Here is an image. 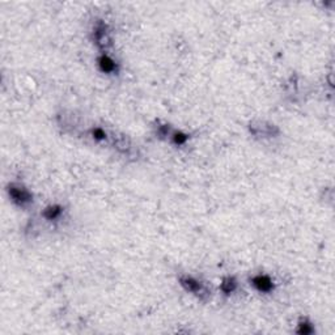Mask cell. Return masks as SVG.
I'll return each instance as SVG.
<instances>
[{
	"mask_svg": "<svg viewBox=\"0 0 335 335\" xmlns=\"http://www.w3.org/2000/svg\"><path fill=\"white\" fill-rule=\"evenodd\" d=\"M179 284L183 287V290L187 291V292L193 293L199 299H204L209 295L208 288L206 287L204 283H202L201 280H198L194 276H190V275H183L179 278Z\"/></svg>",
	"mask_w": 335,
	"mask_h": 335,
	"instance_id": "obj_2",
	"label": "cell"
},
{
	"mask_svg": "<svg viewBox=\"0 0 335 335\" xmlns=\"http://www.w3.org/2000/svg\"><path fill=\"white\" fill-rule=\"evenodd\" d=\"M63 212H65V208L61 204H50L43 211V216H45L46 220L55 221L61 219Z\"/></svg>",
	"mask_w": 335,
	"mask_h": 335,
	"instance_id": "obj_6",
	"label": "cell"
},
{
	"mask_svg": "<svg viewBox=\"0 0 335 335\" xmlns=\"http://www.w3.org/2000/svg\"><path fill=\"white\" fill-rule=\"evenodd\" d=\"M250 284L259 293H271L275 290L274 280L266 274H257L250 279Z\"/></svg>",
	"mask_w": 335,
	"mask_h": 335,
	"instance_id": "obj_3",
	"label": "cell"
},
{
	"mask_svg": "<svg viewBox=\"0 0 335 335\" xmlns=\"http://www.w3.org/2000/svg\"><path fill=\"white\" fill-rule=\"evenodd\" d=\"M7 190L11 201L17 206L27 207L33 202V195H32L31 191L19 185V183H9Z\"/></svg>",
	"mask_w": 335,
	"mask_h": 335,
	"instance_id": "obj_1",
	"label": "cell"
},
{
	"mask_svg": "<svg viewBox=\"0 0 335 335\" xmlns=\"http://www.w3.org/2000/svg\"><path fill=\"white\" fill-rule=\"evenodd\" d=\"M299 334H313L314 333V326H313L312 322H309L308 320H301L299 321V324H297V330H296Z\"/></svg>",
	"mask_w": 335,
	"mask_h": 335,
	"instance_id": "obj_8",
	"label": "cell"
},
{
	"mask_svg": "<svg viewBox=\"0 0 335 335\" xmlns=\"http://www.w3.org/2000/svg\"><path fill=\"white\" fill-rule=\"evenodd\" d=\"M93 38H95L96 43L100 47H103V49H106L107 46L111 45L110 33L107 32V27L105 24H99L95 28V31H93Z\"/></svg>",
	"mask_w": 335,
	"mask_h": 335,
	"instance_id": "obj_5",
	"label": "cell"
},
{
	"mask_svg": "<svg viewBox=\"0 0 335 335\" xmlns=\"http://www.w3.org/2000/svg\"><path fill=\"white\" fill-rule=\"evenodd\" d=\"M91 136L93 137L95 140L103 141L107 139V134L106 131L103 129H101V127H93V129L91 130Z\"/></svg>",
	"mask_w": 335,
	"mask_h": 335,
	"instance_id": "obj_10",
	"label": "cell"
},
{
	"mask_svg": "<svg viewBox=\"0 0 335 335\" xmlns=\"http://www.w3.org/2000/svg\"><path fill=\"white\" fill-rule=\"evenodd\" d=\"M97 66L101 72L107 73V75H114V73L118 72V63L107 54H101L99 58H97Z\"/></svg>",
	"mask_w": 335,
	"mask_h": 335,
	"instance_id": "obj_4",
	"label": "cell"
},
{
	"mask_svg": "<svg viewBox=\"0 0 335 335\" xmlns=\"http://www.w3.org/2000/svg\"><path fill=\"white\" fill-rule=\"evenodd\" d=\"M220 288L225 295H231L237 290V280L233 276H227V278L223 279Z\"/></svg>",
	"mask_w": 335,
	"mask_h": 335,
	"instance_id": "obj_7",
	"label": "cell"
},
{
	"mask_svg": "<svg viewBox=\"0 0 335 335\" xmlns=\"http://www.w3.org/2000/svg\"><path fill=\"white\" fill-rule=\"evenodd\" d=\"M171 136V140H173V143L177 145H183L186 144V141L189 140V135L185 133H182V131H174V133L170 134Z\"/></svg>",
	"mask_w": 335,
	"mask_h": 335,
	"instance_id": "obj_9",
	"label": "cell"
}]
</instances>
